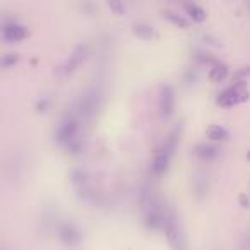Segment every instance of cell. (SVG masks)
<instances>
[{
  "instance_id": "6da1fadb",
  "label": "cell",
  "mask_w": 250,
  "mask_h": 250,
  "mask_svg": "<svg viewBox=\"0 0 250 250\" xmlns=\"http://www.w3.org/2000/svg\"><path fill=\"white\" fill-rule=\"evenodd\" d=\"M180 136H182V125H177L167 137L161 143V146L156 149L153 156V161H151V173L153 177L161 178L170 168V163L175 156V151L178 147V143H180Z\"/></svg>"
},
{
  "instance_id": "7a4b0ae2",
  "label": "cell",
  "mask_w": 250,
  "mask_h": 250,
  "mask_svg": "<svg viewBox=\"0 0 250 250\" xmlns=\"http://www.w3.org/2000/svg\"><path fill=\"white\" fill-rule=\"evenodd\" d=\"M165 236L171 250H187V238H185L184 228H182L180 218H178L175 209H168L167 221L163 226Z\"/></svg>"
},
{
  "instance_id": "3957f363",
  "label": "cell",
  "mask_w": 250,
  "mask_h": 250,
  "mask_svg": "<svg viewBox=\"0 0 250 250\" xmlns=\"http://www.w3.org/2000/svg\"><path fill=\"white\" fill-rule=\"evenodd\" d=\"M249 98H250V91L247 81H235L225 91H221L218 94L216 104L221 108H235L238 104L249 101Z\"/></svg>"
},
{
  "instance_id": "277c9868",
  "label": "cell",
  "mask_w": 250,
  "mask_h": 250,
  "mask_svg": "<svg viewBox=\"0 0 250 250\" xmlns=\"http://www.w3.org/2000/svg\"><path fill=\"white\" fill-rule=\"evenodd\" d=\"M143 209H144L143 225L146 226L147 229H151V231L163 229L165 221H167L168 209H170V208H167L163 202L153 197L146 206H143Z\"/></svg>"
},
{
  "instance_id": "5b68a950",
  "label": "cell",
  "mask_w": 250,
  "mask_h": 250,
  "mask_svg": "<svg viewBox=\"0 0 250 250\" xmlns=\"http://www.w3.org/2000/svg\"><path fill=\"white\" fill-rule=\"evenodd\" d=\"M77 139H79V117L77 115H67L55 130V143L60 147L67 149Z\"/></svg>"
},
{
  "instance_id": "8992f818",
  "label": "cell",
  "mask_w": 250,
  "mask_h": 250,
  "mask_svg": "<svg viewBox=\"0 0 250 250\" xmlns=\"http://www.w3.org/2000/svg\"><path fill=\"white\" fill-rule=\"evenodd\" d=\"M57 236L59 240L69 249H76L83 242V235H81V229L74 225L72 221H60L57 225Z\"/></svg>"
},
{
  "instance_id": "52a82bcc",
  "label": "cell",
  "mask_w": 250,
  "mask_h": 250,
  "mask_svg": "<svg viewBox=\"0 0 250 250\" xmlns=\"http://www.w3.org/2000/svg\"><path fill=\"white\" fill-rule=\"evenodd\" d=\"M100 100L101 94L98 89H89L77 103V117L79 118H91L100 110Z\"/></svg>"
},
{
  "instance_id": "ba28073f",
  "label": "cell",
  "mask_w": 250,
  "mask_h": 250,
  "mask_svg": "<svg viewBox=\"0 0 250 250\" xmlns=\"http://www.w3.org/2000/svg\"><path fill=\"white\" fill-rule=\"evenodd\" d=\"M158 108H160V115L163 120L171 118L175 111V89L170 84H161L160 94H158Z\"/></svg>"
},
{
  "instance_id": "9c48e42d",
  "label": "cell",
  "mask_w": 250,
  "mask_h": 250,
  "mask_svg": "<svg viewBox=\"0 0 250 250\" xmlns=\"http://www.w3.org/2000/svg\"><path fill=\"white\" fill-rule=\"evenodd\" d=\"M87 55H89V46H87L86 43H81V45H77L76 48H74V52L70 53V57L67 59V62L63 63V67H62L63 76H65V77L72 76V74L76 72V70L79 69L84 62H86Z\"/></svg>"
},
{
  "instance_id": "30bf717a",
  "label": "cell",
  "mask_w": 250,
  "mask_h": 250,
  "mask_svg": "<svg viewBox=\"0 0 250 250\" xmlns=\"http://www.w3.org/2000/svg\"><path fill=\"white\" fill-rule=\"evenodd\" d=\"M0 35H2V40L9 43H19L24 42L29 36V29L26 26L19 24V22H7L0 28Z\"/></svg>"
},
{
  "instance_id": "8fae6325",
  "label": "cell",
  "mask_w": 250,
  "mask_h": 250,
  "mask_svg": "<svg viewBox=\"0 0 250 250\" xmlns=\"http://www.w3.org/2000/svg\"><path fill=\"white\" fill-rule=\"evenodd\" d=\"M229 76V67L226 65L225 62H219L216 60L211 67H209V72H208V79L211 81L212 84H221L223 81H226Z\"/></svg>"
},
{
  "instance_id": "7c38bea8",
  "label": "cell",
  "mask_w": 250,
  "mask_h": 250,
  "mask_svg": "<svg viewBox=\"0 0 250 250\" xmlns=\"http://www.w3.org/2000/svg\"><path fill=\"white\" fill-rule=\"evenodd\" d=\"M194 153L199 160L202 161H214L216 158H219L221 154V149L214 144H208V143H201L194 147Z\"/></svg>"
},
{
  "instance_id": "4fadbf2b",
  "label": "cell",
  "mask_w": 250,
  "mask_h": 250,
  "mask_svg": "<svg viewBox=\"0 0 250 250\" xmlns=\"http://www.w3.org/2000/svg\"><path fill=\"white\" fill-rule=\"evenodd\" d=\"M184 11H185V16H187L192 22H197V24H202V22L208 19V12H206L199 4L190 2V0L184 2Z\"/></svg>"
},
{
  "instance_id": "5bb4252c",
  "label": "cell",
  "mask_w": 250,
  "mask_h": 250,
  "mask_svg": "<svg viewBox=\"0 0 250 250\" xmlns=\"http://www.w3.org/2000/svg\"><path fill=\"white\" fill-rule=\"evenodd\" d=\"M206 137H208L211 143H226V141L229 139V132L223 125L212 124V125H209L208 130H206Z\"/></svg>"
},
{
  "instance_id": "9a60e30c",
  "label": "cell",
  "mask_w": 250,
  "mask_h": 250,
  "mask_svg": "<svg viewBox=\"0 0 250 250\" xmlns=\"http://www.w3.org/2000/svg\"><path fill=\"white\" fill-rule=\"evenodd\" d=\"M165 19L178 29H188V26H190V21H188L185 16H180V14H177V12H171V11L165 12Z\"/></svg>"
},
{
  "instance_id": "2e32d148",
  "label": "cell",
  "mask_w": 250,
  "mask_h": 250,
  "mask_svg": "<svg viewBox=\"0 0 250 250\" xmlns=\"http://www.w3.org/2000/svg\"><path fill=\"white\" fill-rule=\"evenodd\" d=\"M134 35H136L139 40L149 42V40L154 38V28L149 24H146V22H139V24H134Z\"/></svg>"
},
{
  "instance_id": "e0dca14e",
  "label": "cell",
  "mask_w": 250,
  "mask_h": 250,
  "mask_svg": "<svg viewBox=\"0 0 250 250\" xmlns=\"http://www.w3.org/2000/svg\"><path fill=\"white\" fill-rule=\"evenodd\" d=\"M108 4V9H110L111 12H113L115 16H125V12H127V5H125L124 0H106Z\"/></svg>"
},
{
  "instance_id": "ac0fdd59",
  "label": "cell",
  "mask_w": 250,
  "mask_h": 250,
  "mask_svg": "<svg viewBox=\"0 0 250 250\" xmlns=\"http://www.w3.org/2000/svg\"><path fill=\"white\" fill-rule=\"evenodd\" d=\"M19 62V55L16 53H9V55H4L0 59V69H11L12 65Z\"/></svg>"
},
{
  "instance_id": "d6986e66",
  "label": "cell",
  "mask_w": 250,
  "mask_h": 250,
  "mask_svg": "<svg viewBox=\"0 0 250 250\" xmlns=\"http://www.w3.org/2000/svg\"><path fill=\"white\" fill-rule=\"evenodd\" d=\"M247 76H250V67H243L238 72L233 74V83H235V81H247L245 79Z\"/></svg>"
},
{
  "instance_id": "ffe728a7",
  "label": "cell",
  "mask_w": 250,
  "mask_h": 250,
  "mask_svg": "<svg viewBox=\"0 0 250 250\" xmlns=\"http://www.w3.org/2000/svg\"><path fill=\"white\" fill-rule=\"evenodd\" d=\"M238 201H240V206H242L243 209H250V199L247 197V194H240Z\"/></svg>"
},
{
  "instance_id": "44dd1931",
  "label": "cell",
  "mask_w": 250,
  "mask_h": 250,
  "mask_svg": "<svg viewBox=\"0 0 250 250\" xmlns=\"http://www.w3.org/2000/svg\"><path fill=\"white\" fill-rule=\"evenodd\" d=\"M48 104H50V101L45 98V100L38 101V104H36V110H38V111H43V113H45V111L48 110Z\"/></svg>"
},
{
  "instance_id": "7402d4cb",
  "label": "cell",
  "mask_w": 250,
  "mask_h": 250,
  "mask_svg": "<svg viewBox=\"0 0 250 250\" xmlns=\"http://www.w3.org/2000/svg\"><path fill=\"white\" fill-rule=\"evenodd\" d=\"M247 160L250 161V149H249V153H247Z\"/></svg>"
},
{
  "instance_id": "603a6c76",
  "label": "cell",
  "mask_w": 250,
  "mask_h": 250,
  "mask_svg": "<svg viewBox=\"0 0 250 250\" xmlns=\"http://www.w3.org/2000/svg\"><path fill=\"white\" fill-rule=\"evenodd\" d=\"M249 4H250V0H249Z\"/></svg>"
}]
</instances>
